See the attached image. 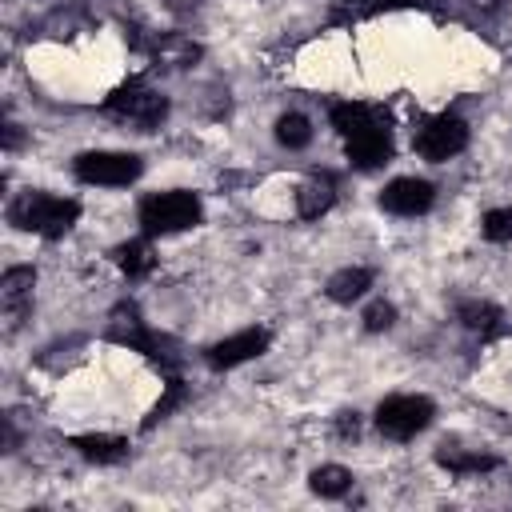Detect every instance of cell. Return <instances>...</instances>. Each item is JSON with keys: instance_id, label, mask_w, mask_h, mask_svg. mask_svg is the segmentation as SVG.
<instances>
[{"instance_id": "6da1fadb", "label": "cell", "mask_w": 512, "mask_h": 512, "mask_svg": "<svg viewBox=\"0 0 512 512\" xmlns=\"http://www.w3.org/2000/svg\"><path fill=\"white\" fill-rule=\"evenodd\" d=\"M80 216V204L72 196H52V192H20L12 204H8V224L20 228V232H36V236H64Z\"/></svg>"}, {"instance_id": "7a4b0ae2", "label": "cell", "mask_w": 512, "mask_h": 512, "mask_svg": "<svg viewBox=\"0 0 512 512\" xmlns=\"http://www.w3.org/2000/svg\"><path fill=\"white\" fill-rule=\"evenodd\" d=\"M204 208H200V196L196 192H184V188H172V192H152L140 200V228L144 236H172V232H184L192 224H200Z\"/></svg>"}, {"instance_id": "3957f363", "label": "cell", "mask_w": 512, "mask_h": 512, "mask_svg": "<svg viewBox=\"0 0 512 512\" xmlns=\"http://www.w3.org/2000/svg\"><path fill=\"white\" fill-rule=\"evenodd\" d=\"M104 112L116 116V120H124V124H136L140 132H152V128H160L164 116H168V96L144 88L140 80H128L124 88H116V92L104 100Z\"/></svg>"}, {"instance_id": "277c9868", "label": "cell", "mask_w": 512, "mask_h": 512, "mask_svg": "<svg viewBox=\"0 0 512 512\" xmlns=\"http://www.w3.org/2000/svg\"><path fill=\"white\" fill-rule=\"evenodd\" d=\"M72 172L80 184H100V188H124L132 180H140L144 160L136 152H112V148H96V152H80L72 160Z\"/></svg>"}, {"instance_id": "5b68a950", "label": "cell", "mask_w": 512, "mask_h": 512, "mask_svg": "<svg viewBox=\"0 0 512 512\" xmlns=\"http://www.w3.org/2000/svg\"><path fill=\"white\" fill-rule=\"evenodd\" d=\"M436 416V404L428 396H388L376 408V428L388 440H412L420 436Z\"/></svg>"}, {"instance_id": "8992f818", "label": "cell", "mask_w": 512, "mask_h": 512, "mask_svg": "<svg viewBox=\"0 0 512 512\" xmlns=\"http://www.w3.org/2000/svg\"><path fill=\"white\" fill-rule=\"evenodd\" d=\"M416 152L432 164H444L452 156H460L468 148V124L456 116V112H440L432 120H424V128L416 132Z\"/></svg>"}, {"instance_id": "52a82bcc", "label": "cell", "mask_w": 512, "mask_h": 512, "mask_svg": "<svg viewBox=\"0 0 512 512\" xmlns=\"http://www.w3.org/2000/svg\"><path fill=\"white\" fill-rule=\"evenodd\" d=\"M432 200H436V188L420 176H396L380 192V208L392 216H424L432 208Z\"/></svg>"}, {"instance_id": "ba28073f", "label": "cell", "mask_w": 512, "mask_h": 512, "mask_svg": "<svg viewBox=\"0 0 512 512\" xmlns=\"http://www.w3.org/2000/svg\"><path fill=\"white\" fill-rule=\"evenodd\" d=\"M268 328H244V332H236V336H228V340H216L208 352H204V364L208 368H236V364H244V360H252V356H260L264 348H268Z\"/></svg>"}, {"instance_id": "9c48e42d", "label": "cell", "mask_w": 512, "mask_h": 512, "mask_svg": "<svg viewBox=\"0 0 512 512\" xmlns=\"http://www.w3.org/2000/svg\"><path fill=\"white\" fill-rule=\"evenodd\" d=\"M344 144H348V160H352V168H360V172H372V168H380V164L392 160V136H388V124L368 128V132H360V136H352V140H344Z\"/></svg>"}, {"instance_id": "30bf717a", "label": "cell", "mask_w": 512, "mask_h": 512, "mask_svg": "<svg viewBox=\"0 0 512 512\" xmlns=\"http://www.w3.org/2000/svg\"><path fill=\"white\" fill-rule=\"evenodd\" d=\"M32 288H36V268L20 264V268H8V272H4V280H0V304H4V312H8V328H16L20 316L28 312Z\"/></svg>"}, {"instance_id": "8fae6325", "label": "cell", "mask_w": 512, "mask_h": 512, "mask_svg": "<svg viewBox=\"0 0 512 512\" xmlns=\"http://www.w3.org/2000/svg\"><path fill=\"white\" fill-rule=\"evenodd\" d=\"M328 120H332V128H336L344 140H352V136H360V132H368V128L388 124L380 108H372V104H356V100L332 104V108H328Z\"/></svg>"}, {"instance_id": "7c38bea8", "label": "cell", "mask_w": 512, "mask_h": 512, "mask_svg": "<svg viewBox=\"0 0 512 512\" xmlns=\"http://www.w3.org/2000/svg\"><path fill=\"white\" fill-rule=\"evenodd\" d=\"M332 204H336V180H332L328 172L308 176V180L296 188V212H300L304 220H320Z\"/></svg>"}, {"instance_id": "4fadbf2b", "label": "cell", "mask_w": 512, "mask_h": 512, "mask_svg": "<svg viewBox=\"0 0 512 512\" xmlns=\"http://www.w3.org/2000/svg\"><path fill=\"white\" fill-rule=\"evenodd\" d=\"M436 464L448 468L452 476H476V472H492L500 460L492 452H476V448H456V444H440Z\"/></svg>"}, {"instance_id": "5bb4252c", "label": "cell", "mask_w": 512, "mask_h": 512, "mask_svg": "<svg viewBox=\"0 0 512 512\" xmlns=\"http://www.w3.org/2000/svg\"><path fill=\"white\" fill-rule=\"evenodd\" d=\"M72 448L92 460V464H120L128 456V440L124 436H108V432H96V436H72Z\"/></svg>"}, {"instance_id": "9a60e30c", "label": "cell", "mask_w": 512, "mask_h": 512, "mask_svg": "<svg viewBox=\"0 0 512 512\" xmlns=\"http://www.w3.org/2000/svg\"><path fill=\"white\" fill-rule=\"evenodd\" d=\"M372 288V268H340L336 276H328V288H324V296L332 300V304H352V300H360L364 292Z\"/></svg>"}, {"instance_id": "2e32d148", "label": "cell", "mask_w": 512, "mask_h": 512, "mask_svg": "<svg viewBox=\"0 0 512 512\" xmlns=\"http://www.w3.org/2000/svg\"><path fill=\"white\" fill-rule=\"evenodd\" d=\"M308 488H312L316 496H324V500H340V496H348V488H352V472H348L344 464H320V468L308 476Z\"/></svg>"}, {"instance_id": "e0dca14e", "label": "cell", "mask_w": 512, "mask_h": 512, "mask_svg": "<svg viewBox=\"0 0 512 512\" xmlns=\"http://www.w3.org/2000/svg\"><path fill=\"white\" fill-rule=\"evenodd\" d=\"M112 256H116V264L124 268L128 280H140V276H148V272L156 268V256H152V244H148V240H128V244H120Z\"/></svg>"}, {"instance_id": "ac0fdd59", "label": "cell", "mask_w": 512, "mask_h": 512, "mask_svg": "<svg viewBox=\"0 0 512 512\" xmlns=\"http://www.w3.org/2000/svg\"><path fill=\"white\" fill-rule=\"evenodd\" d=\"M196 56H200V44H192V36L168 32V36L156 40V60L168 64V68H188Z\"/></svg>"}, {"instance_id": "d6986e66", "label": "cell", "mask_w": 512, "mask_h": 512, "mask_svg": "<svg viewBox=\"0 0 512 512\" xmlns=\"http://www.w3.org/2000/svg\"><path fill=\"white\" fill-rule=\"evenodd\" d=\"M276 144L288 148V152H300L312 144V120L304 112H284L276 120Z\"/></svg>"}, {"instance_id": "ffe728a7", "label": "cell", "mask_w": 512, "mask_h": 512, "mask_svg": "<svg viewBox=\"0 0 512 512\" xmlns=\"http://www.w3.org/2000/svg\"><path fill=\"white\" fill-rule=\"evenodd\" d=\"M456 320L468 328V332H492L496 324H500V308L496 304H488V300H464L460 304V312H456Z\"/></svg>"}, {"instance_id": "44dd1931", "label": "cell", "mask_w": 512, "mask_h": 512, "mask_svg": "<svg viewBox=\"0 0 512 512\" xmlns=\"http://www.w3.org/2000/svg\"><path fill=\"white\" fill-rule=\"evenodd\" d=\"M480 232H484V240H492V244L512 240V208H492V212H484Z\"/></svg>"}, {"instance_id": "7402d4cb", "label": "cell", "mask_w": 512, "mask_h": 512, "mask_svg": "<svg viewBox=\"0 0 512 512\" xmlns=\"http://www.w3.org/2000/svg\"><path fill=\"white\" fill-rule=\"evenodd\" d=\"M360 320H364V332H388L396 324V308L388 300H372Z\"/></svg>"}, {"instance_id": "603a6c76", "label": "cell", "mask_w": 512, "mask_h": 512, "mask_svg": "<svg viewBox=\"0 0 512 512\" xmlns=\"http://www.w3.org/2000/svg\"><path fill=\"white\" fill-rule=\"evenodd\" d=\"M336 436L340 440H356L360 436V412H340L336 416Z\"/></svg>"}, {"instance_id": "cb8c5ba5", "label": "cell", "mask_w": 512, "mask_h": 512, "mask_svg": "<svg viewBox=\"0 0 512 512\" xmlns=\"http://www.w3.org/2000/svg\"><path fill=\"white\" fill-rule=\"evenodd\" d=\"M4 148H8V152L20 148V128H16V124H4Z\"/></svg>"}, {"instance_id": "d4e9b609", "label": "cell", "mask_w": 512, "mask_h": 512, "mask_svg": "<svg viewBox=\"0 0 512 512\" xmlns=\"http://www.w3.org/2000/svg\"><path fill=\"white\" fill-rule=\"evenodd\" d=\"M472 8L484 12V16H496L500 12V0H472Z\"/></svg>"}]
</instances>
